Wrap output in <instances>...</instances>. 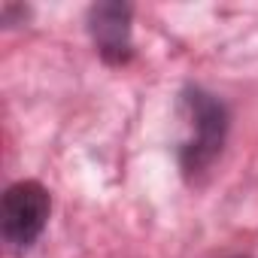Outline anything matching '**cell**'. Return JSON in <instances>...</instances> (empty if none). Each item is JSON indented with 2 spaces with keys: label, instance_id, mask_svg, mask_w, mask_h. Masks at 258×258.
I'll use <instances>...</instances> for the list:
<instances>
[{
  "label": "cell",
  "instance_id": "277c9868",
  "mask_svg": "<svg viewBox=\"0 0 258 258\" xmlns=\"http://www.w3.org/2000/svg\"><path fill=\"white\" fill-rule=\"evenodd\" d=\"M222 258H249V255H222Z\"/></svg>",
  "mask_w": 258,
  "mask_h": 258
},
{
  "label": "cell",
  "instance_id": "3957f363",
  "mask_svg": "<svg viewBox=\"0 0 258 258\" xmlns=\"http://www.w3.org/2000/svg\"><path fill=\"white\" fill-rule=\"evenodd\" d=\"M85 31L97 58L109 67H124L134 58V7L131 4H94L85 13Z\"/></svg>",
  "mask_w": 258,
  "mask_h": 258
},
{
  "label": "cell",
  "instance_id": "6da1fadb",
  "mask_svg": "<svg viewBox=\"0 0 258 258\" xmlns=\"http://www.w3.org/2000/svg\"><path fill=\"white\" fill-rule=\"evenodd\" d=\"M179 112L185 118L188 134L176 146V164L185 182L198 185L225 152L231 134V109L228 103L207 91L204 85H185L179 91Z\"/></svg>",
  "mask_w": 258,
  "mask_h": 258
},
{
  "label": "cell",
  "instance_id": "7a4b0ae2",
  "mask_svg": "<svg viewBox=\"0 0 258 258\" xmlns=\"http://www.w3.org/2000/svg\"><path fill=\"white\" fill-rule=\"evenodd\" d=\"M52 216V195L37 179H19L4 191L0 234L13 252H28L46 231Z\"/></svg>",
  "mask_w": 258,
  "mask_h": 258
}]
</instances>
